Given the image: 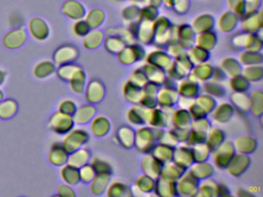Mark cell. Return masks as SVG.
Masks as SVG:
<instances>
[{"instance_id": "obj_1", "label": "cell", "mask_w": 263, "mask_h": 197, "mask_svg": "<svg viewBox=\"0 0 263 197\" xmlns=\"http://www.w3.org/2000/svg\"><path fill=\"white\" fill-rule=\"evenodd\" d=\"M90 135L84 129H72L64 135L61 145L68 153L84 147L88 143Z\"/></svg>"}, {"instance_id": "obj_2", "label": "cell", "mask_w": 263, "mask_h": 197, "mask_svg": "<svg viewBox=\"0 0 263 197\" xmlns=\"http://www.w3.org/2000/svg\"><path fill=\"white\" fill-rule=\"evenodd\" d=\"M48 125L49 128L53 132L61 135H65L74 128L75 123L71 115L58 110L52 114Z\"/></svg>"}, {"instance_id": "obj_3", "label": "cell", "mask_w": 263, "mask_h": 197, "mask_svg": "<svg viewBox=\"0 0 263 197\" xmlns=\"http://www.w3.org/2000/svg\"><path fill=\"white\" fill-rule=\"evenodd\" d=\"M27 32L22 26L14 28L3 37V46L7 49H17L27 41Z\"/></svg>"}, {"instance_id": "obj_4", "label": "cell", "mask_w": 263, "mask_h": 197, "mask_svg": "<svg viewBox=\"0 0 263 197\" xmlns=\"http://www.w3.org/2000/svg\"><path fill=\"white\" fill-rule=\"evenodd\" d=\"M79 56V50L72 44H64L53 52V62L56 66L74 63Z\"/></svg>"}, {"instance_id": "obj_5", "label": "cell", "mask_w": 263, "mask_h": 197, "mask_svg": "<svg viewBox=\"0 0 263 197\" xmlns=\"http://www.w3.org/2000/svg\"><path fill=\"white\" fill-rule=\"evenodd\" d=\"M29 33L37 41H44L50 36V29L45 20L40 17L30 18L27 25Z\"/></svg>"}, {"instance_id": "obj_6", "label": "cell", "mask_w": 263, "mask_h": 197, "mask_svg": "<svg viewBox=\"0 0 263 197\" xmlns=\"http://www.w3.org/2000/svg\"><path fill=\"white\" fill-rule=\"evenodd\" d=\"M84 93L85 95V98L87 103H90V104L99 103L104 98V85L99 80H90L86 85Z\"/></svg>"}, {"instance_id": "obj_7", "label": "cell", "mask_w": 263, "mask_h": 197, "mask_svg": "<svg viewBox=\"0 0 263 197\" xmlns=\"http://www.w3.org/2000/svg\"><path fill=\"white\" fill-rule=\"evenodd\" d=\"M61 10L67 18L74 21L82 19L85 16V8L77 0H66L63 3Z\"/></svg>"}, {"instance_id": "obj_8", "label": "cell", "mask_w": 263, "mask_h": 197, "mask_svg": "<svg viewBox=\"0 0 263 197\" xmlns=\"http://www.w3.org/2000/svg\"><path fill=\"white\" fill-rule=\"evenodd\" d=\"M56 72L61 80L67 82V83L86 74L81 66L75 64L74 63H67V64L58 66Z\"/></svg>"}, {"instance_id": "obj_9", "label": "cell", "mask_w": 263, "mask_h": 197, "mask_svg": "<svg viewBox=\"0 0 263 197\" xmlns=\"http://www.w3.org/2000/svg\"><path fill=\"white\" fill-rule=\"evenodd\" d=\"M95 114H96V109L95 106L93 104L87 103V104L81 105L79 107L78 106L72 116L75 124L85 125L93 120Z\"/></svg>"}, {"instance_id": "obj_10", "label": "cell", "mask_w": 263, "mask_h": 197, "mask_svg": "<svg viewBox=\"0 0 263 197\" xmlns=\"http://www.w3.org/2000/svg\"><path fill=\"white\" fill-rule=\"evenodd\" d=\"M68 155V152L63 148L61 143H55L49 151L48 160L53 166L62 167L67 164Z\"/></svg>"}, {"instance_id": "obj_11", "label": "cell", "mask_w": 263, "mask_h": 197, "mask_svg": "<svg viewBox=\"0 0 263 197\" xmlns=\"http://www.w3.org/2000/svg\"><path fill=\"white\" fill-rule=\"evenodd\" d=\"M215 160L216 164H218L219 167H227L231 160L226 156V154L235 155V148L233 144L229 143V141H224L222 142V143L215 149Z\"/></svg>"}, {"instance_id": "obj_12", "label": "cell", "mask_w": 263, "mask_h": 197, "mask_svg": "<svg viewBox=\"0 0 263 197\" xmlns=\"http://www.w3.org/2000/svg\"><path fill=\"white\" fill-rule=\"evenodd\" d=\"M110 172H97L90 182V189L95 195H101L107 190L110 182Z\"/></svg>"}, {"instance_id": "obj_13", "label": "cell", "mask_w": 263, "mask_h": 197, "mask_svg": "<svg viewBox=\"0 0 263 197\" xmlns=\"http://www.w3.org/2000/svg\"><path fill=\"white\" fill-rule=\"evenodd\" d=\"M90 152L87 148L81 147L69 153L67 164L73 167L81 168L90 162Z\"/></svg>"}, {"instance_id": "obj_14", "label": "cell", "mask_w": 263, "mask_h": 197, "mask_svg": "<svg viewBox=\"0 0 263 197\" xmlns=\"http://www.w3.org/2000/svg\"><path fill=\"white\" fill-rule=\"evenodd\" d=\"M57 70V66L53 61L43 60L36 63L33 68V73L37 78H46L53 75Z\"/></svg>"}, {"instance_id": "obj_15", "label": "cell", "mask_w": 263, "mask_h": 197, "mask_svg": "<svg viewBox=\"0 0 263 197\" xmlns=\"http://www.w3.org/2000/svg\"><path fill=\"white\" fill-rule=\"evenodd\" d=\"M90 123V132L95 136H104L110 130V123L105 117H93Z\"/></svg>"}, {"instance_id": "obj_16", "label": "cell", "mask_w": 263, "mask_h": 197, "mask_svg": "<svg viewBox=\"0 0 263 197\" xmlns=\"http://www.w3.org/2000/svg\"><path fill=\"white\" fill-rule=\"evenodd\" d=\"M61 176L63 181L70 186H76L81 182L79 169L69 164H65L61 169Z\"/></svg>"}, {"instance_id": "obj_17", "label": "cell", "mask_w": 263, "mask_h": 197, "mask_svg": "<svg viewBox=\"0 0 263 197\" xmlns=\"http://www.w3.org/2000/svg\"><path fill=\"white\" fill-rule=\"evenodd\" d=\"M18 103L13 98H4L0 102V119L8 120L16 115Z\"/></svg>"}, {"instance_id": "obj_18", "label": "cell", "mask_w": 263, "mask_h": 197, "mask_svg": "<svg viewBox=\"0 0 263 197\" xmlns=\"http://www.w3.org/2000/svg\"><path fill=\"white\" fill-rule=\"evenodd\" d=\"M104 35L98 29H93L89 31L83 37V46L87 49H95L102 43Z\"/></svg>"}, {"instance_id": "obj_19", "label": "cell", "mask_w": 263, "mask_h": 197, "mask_svg": "<svg viewBox=\"0 0 263 197\" xmlns=\"http://www.w3.org/2000/svg\"><path fill=\"white\" fill-rule=\"evenodd\" d=\"M84 21L88 25L90 29H97L104 21V15L99 9H92L85 14Z\"/></svg>"}, {"instance_id": "obj_20", "label": "cell", "mask_w": 263, "mask_h": 197, "mask_svg": "<svg viewBox=\"0 0 263 197\" xmlns=\"http://www.w3.org/2000/svg\"><path fill=\"white\" fill-rule=\"evenodd\" d=\"M95 174H96V172H95V169L91 164H89V163L79 168L80 180L82 183H90L95 177Z\"/></svg>"}, {"instance_id": "obj_21", "label": "cell", "mask_w": 263, "mask_h": 197, "mask_svg": "<svg viewBox=\"0 0 263 197\" xmlns=\"http://www.w3.org/2000/svg\"><path fill=\"white\" fill-rule=\"evenodd\" d=\"M69 85H70V89L73 91V92L78 95H81L85 90L86 85H87V75L79 77V78L69 82Z\"/></svg>"}, {"instance_id": "obj_22", "label": "cell", "mask_w": 263, "mask_h": 197, "mask_svg": "<svg viewBox=\"0 0 263 197\" xmlns=\"http://www.w3.org/2000/svg\"><path fill=\"white\" fill-rule=\"evenodd\" d=\"M78 108V105L73 100L67 98L64 100L59 103L58 106V110L64 113L69 114V115H73Z\"/></svg>"}, {"instance_id": "obj_23", "label": "cell", "mask_w": 263, "mask_h": 197, "mask_svg": "<svg viewBox=\"0 0 263 197\" xmlns=\"http://www.w3.org/2000/svg\"><path fill=\"white\" fill-rule=\"evenodd\" d=\"M90 27L84 20L80 19L73 24L72 30L78 37H84L90 31Z\"/></svg>"}, {"instance_id": "obj_24", "label": "cell", "mask_w": 263, "mask_h": 197, "mask_svg": "<svg viewBox=\"0 0 263 197\" xmlns=\"http://www.w3.org/2000/svg\"><path fill=\"white\" fill-rule=\"evenodd\" d=\"M58 195L60 196L74 197L76 196L74 189L72 188V186L67 184V183H62L59 185L57 189Z\"/></svg>"}, {"instance_id": "obj_25", "label": "cell", "mask_w": 263, "mask_h": 197, "mask_svg": "<svg viewBox=\"0 0 263 197\" xmlns=\"http://www.w3.org/2000/svg\"><path fill=\"white\" fill-rule=\"evenodd\" d=\"M90 164L93 166L96 173L97 172H110V166L99 159H93Z\"/></svg>"}, {"instance_id": "obj_26", "label": "cell", "mask_w": 263, "mask_h": 197, "mask_svg": "<svg viewBox=\"0 0 263 197\" xmlns=\"http://www.w3.org/2000/svg\"><path fill=\"white\" fill-rule=\"evenodd\" d=\"M221 86H219V85L217 84V83H207V84L204 85V88H207V89H205V92H214V95H218V96H221L224 94V90H223V88L221 87Z\"/></svg>"}, {"instance_id": "obj_27", "label": "cell", "mask_w": 263, "mask_h": 197, "mask_svg": "<svg viewBox=\"0 0 263 197\" xmlns=\"http://www.w3.org/2000/svg\"><path fill=\"white\" fill-rule=\"evenodd\" d=\"M170 165V168L171 169H172V172H175V171L179 170V169H184V168L181 167V166H178V165H177L176 163L175 164V168L173 167V166H171ZM162 169H164V170L167 171V172H171V170H169L168 168L167 167V166H164V167H162ZM167 174H165V175H167ZM179 175H178V174L176 173H172V175H167V178H165V180H172V181H173V180H179ZM164 179V178H163Z\"/></svg>"}, {"instance_id": "obj_28", "label": "cell", "mask_w": 263, "mask_h": 197, "mask_svg": "<svg viewBox=\"0 0 263 197\" xmlns=\"http://www.w3.org/2000/svg\"><path fill=\"white\" fill-rule=\"evenodd\" d=\"M6 78V73L2 70V69H0V86L4 83V80H5Z\"/></svg>"}, {"instance_id": "obj_29", "label": "cell", "mask_w": 263, "mask_h": 197, "mask_svg": "<svg viewBox=\"0 0 263 197\" xmlns=\"http://www.w3.org/2000/svg\"><path fill=\"white\" fill-rule=\"evenodd\" d=\"M4 98V92H3L1 89H0V102L2 101L3 100Z\"/></svg>"}]
</instances>
